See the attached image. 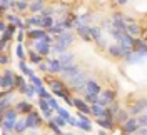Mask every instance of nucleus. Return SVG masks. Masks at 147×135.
Here are the masks:
<instances>
[{
  "label": "nucleus",
  "instance_id": "1",
  "mask_svg": "<svg viewBox=\"0 0 147 135\" xmlns=\"http://www.w3.org/2000/svg\"><path fill=\"white\" fill-rule=\"evenodd\" d=\"M75 42V34L72 30H65L64 34L55 37V44L52 45V55H60L69 52V48Z\"/></svg>",
  "mask_w": 147,
  "mask_h": 135
},
{
  "label": "nucleus",
  "instance_id": "2",
  "mask_svg": "<svg viewBox=\"0 0 147 135\" xmlns=\"http://www.w3.org/2000/svg\"><path fill=\"white\" fill-rule=\"evenodd\" d=\"M17 79H18L17 73L12 69L5 67L2 70V77H0V90H9V89L17 90Z\"/></svg>",
  "mask_w": 147,
  "mask_h": 135
},
{
  "label": "nucleus",
  "instance_id": "3",
  "mask_svg": "<svg viewBox=\"0 0 147 135\" xmlns=\"http://www.w3.org/2000/svg\"><path fill=\"white\" fill-rule=\"evenodd\" d=\"M25 120H27L28 130H38V128H42V127H44V124H47V120L44 118L42 112H40V110H37V108H34L30 114L25 115Z\"/></svg>",
  "mask_w": 147,
  "mask_h": 135
},
{
  "label": "nucleus",
  "instance_id": "4",
  "mask_svg": "<svg viewBox=\"0 0 147 135\" xmlns=\"http://www.w3.org/2000/svg\"><path fill=\"white\" fill-rule=\"evenodd\" d=\"M119 97V93H117V90L114 89H104L102 90V93L99 95V102L97 103H100L104 107H109L110 103H114L115 100Z\"/></svg>",
  "mask_w": 147,
  "mask_h": 135
},
{
  "label": "nucleus",
  "instance_id": "5",
  "mask_svg": "<svg viewBox=\"0 0 147 135\" xmlns=\"http://www.w3.org/2000/svg\"><path fill=\"white\" fill-rule=\"evenodd\" d=\"M95 124L100 127V128L107 130V132H112V130L117 127V124H115V118L112 117L110 114H107V110H105V115H102V117L95 118Z\"/></svg>",
  "mask_w": 147,
  "mask_h": 135
},
{
  "label": "nucleus",
  "instance_id": "6",
  "mask_svg": "<svg viewBox=\"0 0 147 135\" xmlns=\"http://www.w3.org/2000/svg\"><path fill=\"white\" fill-rule=\"evenodd\" d=\"M102 85L95 79H89L85 83V95L84 97H99L102 93Z\"/></svg>",
  "mask_w": 147,
  "mask_h": 135
},
{
  "label": "nucleus",
  "instance_id": "7",
  "mask_svg": "<svg viewBox=\"0 0 147 135\" xmlns=\"http://www.w3.org/2000/svg\"><path fill=\"white\" fill-rule=\"evenodd\" d=\"M129 112L132 117H139L140 114L147 112V99L142 97V99H137L136 102H132V105L129 107Z\"/></svg>",
  "mask_w": 147,
  "mask_h": 135
},
{
  "label": "nucleus",
  "instance_id": "8",
  "mask_svg": "<svg viewBox=\"0 0 147 135\" xmlns=\"http://www.w3.org/2000/svg\"><path fill=\"white\" fill-rule=\"evenodd\" d=\"M120 128H122V132H124V134L136 135L139 132V128H140V125H139V118L137 117H130L125 124H122V125H120Z\"/></svg>",
  "mask_w": 147,
  "mask_h": 135
},
{
  "label": "nucleus",
  "instance_id": "9",
  "mask_svg": "<svg viewBox=\"0 0 147 135\" xmlns=\"http://www.w3.org/2000/svg\"><path fill=\"white\" fill-rule=\"evenodd\" d=\"M74 108H75L77 112H82V114L92 115V105L89 103V102H85V99L80 97V95L74 97Z\"/></svg>",
  "mask_w": 147,
  "mask_h": 135
},
{
  "label": "nucleus",
  "instance_id": "10",
  "mask_svg": "<svg viewBox=\"0 0 147 135\" xmlns=\"http://www.w3.org/2000/svg\"><path fill=\"white\" fill-rule=\"evenodd\" d=\"M13 107L17 108V112L20 114V115H27V114H30L32 110H34V103L30 102L28 99H22V100H17V103L13 105Z\"/></svg>",
  "mask_w": 147,
  "mask_h": 135
},
{
  "label": "nucleus",
  "instance_id": "11",
  "mask_svg": "<svg viewBox=\"0 0 147 135\" xmlns=\"http://www.w3.org/2000/svg\"><path fill=\"white\" fill-rule=\"evenodd\" d=\"M34 50L47 58V57L52 55V45L45 44V42H42V40H34Z\"/></svg>",
  "mask_w": 147,
  "mask_h": 135
},
{
  "label": "nucleus",
  "instance_id": "12",
  "mask_svg": "<svg viewBox=\"0 0 147 135\" xmlns=\"http://www.w3.org/2000/svg\"><path fill=\"white\" fill-rule=\"evenodd\" d=\"M107 54L112 57V58H122L124 60V57H125V50H124V47L117 42H114V44L109 45V48H107Z\"/></svg>",
  "mask_w": 147,
  "mask_h": 135
},
{
  "label": "nucleus",
  "instance_id": "13",
  "mask_svg": "<svg viewBox=\"0 0 147 135\" xmlns=\"http://www.w3.org/2000/svg\"><path fill=\"white\" fill-rule=\"evenodd\" d=\"M47 63H49V73H52V75H60L62 70H64V67H62V63L59 60V57L57 58H50V57H47L45 58Z\"/></svg>",
  "mask_w": 147,
  "mask_h": 135
},
{
  "label": "nucleus",
  "instance_id": "14",
  "mask_svg": "<svg viewBox=\"0 0 147 135\" xmlns=\"http://www.w3.org/2000/svg\"><path fill=\"white\" fill-rule=\"evenodd\" d=\"M82 72V69L77 65V63H72V65H69V67H65L64 70H62V73H60V77H64L65 80H70V79H74L75 75H79V73Z\"/></svg>",
  "mask_w": 147,
  "mask_h": 135
},
{
  "label": "nucleus",
  "instance_id": "15",
  "mask_svg": "<svg viewBox=\"0 0 147 135\" xmlns=\"http://www.w3.org/2000/svg\"><path fill=\"white\" fill-rule=\"evenodd\" d=\"M75 34H77V37L82 40V42H85V44H90V42H94L92 40L90 34H89V28H87V25H79V27L75 28Z\"/></svg>",
  "mask_w": 147,
  "mask_h": 135
},
{
  "label": "nucleus",
  "instance_id": "16",
  "mask_svg": "<svg viewBox=\"0 0 147 135\" xmlns=\"http://www.w3.org/2000/svg\"><path fill=\"white\" fill-rule=\"evenodd\" d=\"M18 115H20V114L17 112V108L12 105L9 110H5V112L0 114V122H3V120H18V118H20Z\"/></svg>",
  "mask_w": 147,
  "mask_h": 135
},
{
  "label": "nucleus",
  "instance_id": "17",
  "mask_svg": "<svg viewBox=\"0 0 147 135\" xmlns=\"http://www.w3.org/2000/svg\"><path fill=\"white\" fill-rule=\"evenodd\" d=\"M142 30H144V28L140 27L137 22H130V24H127V28H125V32H127L129 35L136 37V38H139V37L142 35Z\"/></svg>",
  "mask_w": 147,
  "mask_h": 135
},
{
  "label": "nucleus",
  "instance_id": "18",
  "mask_svg": "<svg viewBox=\"0 0 147 135\" xmlns=\"http://www.w3.org/2000/svg\"><path fill=\"white\" fill-rule=\"evenodd\" d=\"M47 7L45 2H38V0H32L30 2V9H28V12L30 13H34V15H40L42 12H44V9Z\"/></svg>",
  "mask_w": 147,
  "mask_h": 135
},
{
  "label": "nucleus",
  "instance_id": "19",
  "mask_svg": "<svg viewBox=\"0 0 147 135\" xmlns=\"http://www.w3.org/2000/svg\"><path fill=\"white\" fill-rule=\"evenodd\" d=\"M59 60L62 63V67H69V65H72L75 63V54L74 52H65V54H60L59 55Z\"/></svg>",
  "mask_w": 147,
  "mask_h": 135
},
{
  "label": "nucleus",
  "instance_id": "20",
  "mask_svg": "<svg viewBox=\"0 0 147 135\" xmlns=\"http://www.w3.org/2000/svg\"><path fill=\"white\" fill-rule=\"evenodd\" d=\"M27 60L30 63H34V65H38V63H42L44 60H45V57H42V55L38 54V52H35L34 48H28V57H27Z\"/></svg>",
  "mask_w": 147,
  "mask_h": 135
},
{
  "label": "nucleus",
  "instance_id": "21",
  "mask_svg": "<svg viewBox=\"0 0 147 135\" xmlns=\"http://www.w3.org/2000/svg\"><path fill=\"white\" fill-rule=\"evenodd\" d=\"M130 117H132V115H130V112H129L127 108L122 107L119 112H117V115H115V124H117V125H122V124H125Z\"/></svg>",
  "mask_w": 147,
  "mask_h": 135
},
{
  "label": "nucleus",
  "instance_id": "22",
  "mask_svg": "<svg viewBox=\"0 0 147 135\" xmlns=\"http://www.w3.org/2000/svg\"><path fill=\"white\" fill-rule=\"evenodd\" d=\"M18 69H20L22 75H25L27 79H30V77H34V75H35V70L28 67L27 60H18Z\"/></svg>",
  "mask_w": 147,
  "mask_h": 135
},
{
  "label": "nucleus",
  "instance_id": "23",
  "mask_svg": "<svg viewBox=\"0 0 147 135\" xmlns=\"http://www.w3.org/2000/svg\"><path fill=\"white\" fill-rule=\"evenodd\" d=\"M15 55L18 60H27L28 57V48L24 44H17L15 45Z\"/></svg>",
  "mask_w": 147,
  "mask_h": 135
},
{
  "label": "nucleus",
  "instance_id": "24",
  "mask_svg": "<svg viewBox=\"0 0 147 135\" xmlns=\"http://www.w3.org/2000/svg\"><path fill=\"white\" fill-rule=\"evenodd\" d=\"M15 124H17V120H3V122H0V130L15 134Z\"/></svg>",
  "mask_w": 147,
  "mask_h": 135
},
{
  "label": "nucleus",
  "instance_id": "25",
  "mask_svg": "<svg viewBox=\"0 0 147 135\" xmlns=\"http://www.w3.org/2000/svg\"><path fill=\"white\" fill-rule=\"evenodd\" d=\"M28 132V125H27V120H25V115L22 118H18L17 124H15V134H27Z\"/></svg>",
  "mask_w": 147,
  "mask_h": 135
},
{
  "label": "nucleus",
  "instance_id": "26",
  "mask_svg": "<svg viewBox=\"0 0 147 135\" xmlns=\"http://www.w3.org/2000/svg\"><path fill=\"white\" fill-rule=\"evenodd\" d=\"M75 128H79V132H85V134H92L94 132V124H92V120L89 122H84V120H79V124Z\"/></svg>",
  "mask_w": 147,
  "mask_h": 135
},
{
  "label": "nucleus",
  "instance_id": "27",
  "mask_svg": "<svg viewBox=\"0 0 147 135\" xmlns=\"http://www.w3.org/2000/svg\"><path fill=\"white\" fill-rule=\"evenodd\" d=\"M105 110H107V107H104L100 103H94V105H92V117L99 118V117H102V115H105Z\"/></svg>",
  "mask_w": 147,
  "mask_h": 135
},
{
  "label": "nucleus",
  "instance_id": "28",
  "mask_svg": "<svg viewBox=\"0 0 147 135\" xmlns=\"http://www.w3.org/2000/svg\"><path fill=\"white\" fill-rule=\"evenodd\" d=\"M55 20L54 17H42L40 15V28H45V30H49L50 27H54L55 25Z\"/></svg>",
  "mask_w": 147,
  "mask_h": 135
},
{
  "label": "nucleus",
  "instance_id": "29",
  "mask_svg": "<svg viewBox=\"0 0 147 135\" xmlns=\"http://www.w3.org/2000/svg\"><path fill=\"white\" fill-rule=\"evenodd\" d=\"M52 97H54V93H52L50 90H47L45 85L37 89V99H45V100H49V99H52Z\"/></svg>",
  "mask_w": 147,
  "mask_h": 135
},
{
  "label": "nucleus",
  "instance_id": "30",
  "mask_svg": "<svg viewBox=\"0 0 147 135\" xmlns=\"http://www.w3.org/2000/svg\"><path fill=\"white\" fill-rule=\"evenodd\" d=\"M45 125L49 127V130H50L52 134H55V135H64V134H65L64 130H62V127H59V125L54 122V120H47Z\"/></svg>",
  "mask_w": 147,
  "mask_h": 135
},
{
  "label": "nucleus",
  "instance_id": "31",
  "mask_svg": "<svg viewBox=\"0 0 147 135\" xmlns=\"http://www.w3.org/2000/svg\"><path fill=\"white\" fill-rule=\"evenodd\" d=\"M94 44L97 45V48H99V50H107V48H109V40H107V37L105 35H102V37H99V38H97V40H95V42H94Z\"/></svg>",
  "mask_w": 147,
  "mask_h": 135
},
{
  "label": "nucleus",
  "instance_id": "32",
  "mask_svg": "<svg viewBox=\"0 0 147 135\" xmlns=\"http://www.w3.org/2000/svg\"><path fill=\"white\" fill-rule=\"evenodd\" d=\"M50 35H54V37H57V35H60V34H64L65 32V28L62 27V24H59V22H55V25L54 27H50L49 30H47Z\"/></svg>",
  "mask_w": 147,
  "mask_h": 135
},
{
  "label": "nucleus",
  "instance_id": "33",
  "mask_svg": "<svg viewBox=\"0 0 147 135\" xmlns=\"http://www.w3.org/2000/svg\"><path fill=\"white\" fill-rule=\"evenodd\" d=\"M24 95H25V99H28V100L35 99V97H37V87H35V85H32V83H28Z\"/></svg>",
  "mask_w": 147,
  "mask_h": 135
},
{
  "label": "nucleus",
  "instance_id": "34",
  "mask_svg": "<svg viewBox=\"0 0 147 135\" xmlns=\"http://www.w3.org/2000/svg\"><path fill=\"white\" fill-rule=\"evenodd\" d=\"M79 20L82 22L84 25H90L92 20H94V15L90 12H84V13H79Z\"/></svg>",
  "mask_w": 147,
  "mask_h": 135
},
{
  "label": "nucleus",
  "instance_id": "35",
  "mask_svg": "<svg viewBox=\"0 0 147 135\" xmlns=\"http://www.w3.org/2000/svg\"><path fill=\"white\" fill-rule=\"evenodd\" d=\"M28 80H30V83H32V85H35L37 89L45 85V80H44V77H42V75H37V73L34 75V77H30Z\"/></svg>",
  "mask_w": 147,
  "mask_h": 135
},
{
  "label": "nucleus",
  "instance_id": "36",
  "mask_svg": "<svg viewBox=\"0 0 147 135\" xmlns=\"http://www.w3.org/2000/svg\"><path fill=\"white\" fill-rule=\"evenodd\" d=\"M120 108H122V107H120V103L117 102V100H115L114 103H110L109 107H107V114H110L112 117L115 118V115H117V112H119Z\"/></svg>",
  "mask_w": 147,
  "mask_h": 135
},
{
  "label": "nucleus",
  "instance_id": "37",
  "mask_svg": "<svg viewBox=\"0 0 147 135\" xmlns=\"http://www.w3.org/2000/svg\"><path fill=\"white\" fill-rule=\"evenodd\" d=\"M52 120H54V122H55V124H57L59 127H62V128L69 125V122H67V120H65V118L62 117V115H59V114H55L54 117H52Z\"/></svg>",
  "mask_w": 147,
  "mask_h": 135
},
{
  "label": "nucleus",
  "instance_id": "38",
  "mask_svg": "<svg viewBox=\"0 0 147 135\" xmlns=\"http://www.w3.org/2000/svg\"><path fill=\"white\" fill-rule=\"evenodd\" d=\"M10 10V0H0V15L3 17Z\"/></svg>",
  "mask_w": 147,
  "mask_h": 135
},
{
  "label": "nucleus",
  "instance_id": "39",
  "mask_svg": "<svg viewBox=\"0 0 147 135\" xmlns=\"http://www.w3.org/2000/svg\"><path fill=\"white\" fill-rule=\"evenodd\" d=\"M9 63H12V55H7V52H3V54L0 55V65L7 67Z\"/></svg>",
  "mask_w": 147,
  "mask_h": 135
},
{
  "label": "nucleus",
  "instance_id": "40",
  "mask_svg": "<svg viewBox=\"0 0 147 135\" xmlns=\"http://www.w3.org/2000/svg\"><path fill=\"white\" fill-rule=\"evenodd\" d=\"M25 38H27V30H18L17 35H15V40H17V44H24V42H27Z\"/></svg>",
  "mask_w": 147,
  "mask_h": 135
},
{
  "label": "nucleus",
  "instance_id": "41",
  "mask_svg": "<svg viewBox=\"0 0 147 135\" xmlns=\"http://www.w3.org/2000/svg\"><path fill=\"white\" fill-rule=\"evenodd\" d=\"M37 70L42 73V75L49 73V63H47V60H44L42 63H38V65H37Z\"/></svg>",
  "mask_w": 147,
  "mask_h": 135
},
{
  "label": "nucleus",
  "instance_id": "42",
  "mask_svg": "<svg viewBox=\"0 0 147 135\" xmlns=\"http://www.w3.org/2000/svg\"><path fill=\"white\" fill-rule=\"evenodd\" d=\"M55 114H59V115H62V117H64L65 120H67V122H69V118L72 117V115H70V112H69L67 108H64V107H60L59 110H57V112H55Z\"/></svg>",
  "mask_w": 147,
  "mask_h": 135
},
{
  "label": "nucleus",
  "instance_id": "43",
  "mask_svg": "<svg viewBox=\"0 0 147 135\" xmlns=\"http://www.w3.org/2000/svg\"><path fill=\"white\" fill-rule=\"evenodd\" d=\"M49 105H50V108H52L54 112H57V110L60 108V105H59V102H57V99H55V95L52 97V99H49Z\"/></svg>",
  "mask_w": 147,
  "mask_h": 135
},
{
  "label": "nucleus",
  "instance_id": "44",
  "mask_svg": "<svg viewBox=\"0 0 147 135\" xmlns=\"http://www.w3.org/2000/svg\"><path fill=\"white\" fill-rule=\"evenodd\" d=\"M137 118H139V125H140V127H147V112L140 114Z\"/></svg>",
  "mask_w": 147,
  "mask_h": 135
},
{
  "label": "nucleus",
  "instance_id": "45",
  "mask_svg": "<svg viewBox=\"0 0 147 135\" xmlns=\"http://www.w3.org/2000/svg\"><path fill=\"white\" fill-rule=\"evenodd\" d=\"M60 3H62V5H65V7H69V9H74L79 2H77V0H62Z\"/></svg>",
  "mask_w": 147,
  "mask_h": 135
},
{
  "label": "nucleus",
  "instance_id": "46",
  "mask_svg": "<svg viewBox=\"0 0 147 135\" xmlns=\"http://www.w3.org/2000/svg\"><path fill=\"white\" fill-rule=\"evenodd\" d=\"M77 124H79V118H77V117H74V115H72V117L69 118V125H70V127H77Z\"/></svg>",
  "mask_w": 147,
  "mask_h": 135
},
{
  "label": "nucleus",
  "instance_id": "47",
  "mask_svg": "<svg viewBox=\"0 0 147 135\" xmlns=\"http://www.w3.org/2000/svg\"><path fill=\"white\" fill-rule=\"evenodd\" d=\"M114 2H115L117 7H125V5L129 3V0H114Z\"/></svg>",
  "mask_w": 147,
  "mask_h": 135
},
{
  "label": "nucleus",
  "instance_id": "48",
  "mask_svg": "<svg viewBox=\"0 0 147 135\" xmlns=\"http://www.w3.org/2000/svg\"><path fill=\"white\" fill-rule=\"evenodd\" d=\"M136 135H147V127H140V128H139V132Z\"/></svg>",
  "mask_w": 147,
  "mask_h": 135
},
{
  "label": "nucleus",
  "instance_id": "49",
  "mask_svg": "<svg viewBox=\"0 0 147 135\" xmlns=\"http://www.w3.org/2000/svg\"><path fill=\"white\" fill-rule=\"evenodd\" d=\"M25 135H40V134H38L37 130H28V132H27Z\"/></svg>",
  "mask_w": 147,
  "mask_h": 135
},
{
  "label": "nucleus",
  "instance_id": "50",
  "mask_svg": "<svg viewBox=\"0 0 147 135\" xmlns=\"http://www.w3.org/2000/svg\"><path fill=\"white\" fill-rule=\"evenodd\" d=\"M0 135H13V134H10V132H2Z\"/></svg>",
  "mask_w": 147,
  "mask_h": 135
},
{
  "label": "nucleus",
  "instance_id": "51",
  "mask_svg": "<svg viewBox=\"0 0 147 135\" xmlns=\"http://www.w3.org/2000/svg\"><path fill=\"white\" fill-rule=\"evenodd\" d=\"M64 135H75V134H74V132H65Z\"/></svg>",
  "mask_w": 147,
  "mask_h": 135
},
{
  "label": "nucleus",
  "instance_id": "52",
  "mask_svg": "<svg viewBox=\"0 0 147 135\" xmlns=\"http://www.w3.org/2000/svg\"><path fill=\"white\" fill-rule=\"evenodd\" d=\"M40 135H55V134H49V132H44V134H40Z\"/></svg>",
  "mask_w": 147,
  "mask_h": 135
},
{
  "label": "nucleus",
  "instance_id": "53",
  "mask_svg": "<svg viewBox=\"0 0 147 135\" xmlns=\"http://www.w3.org/2000/svg\"><path fill=\"white\" fill-rule=\"evenodd\" d=\"M13 135H24V134H13Z\"/></svg>",
  "mask_w": 147,
  "mask_h": 135
},
{
  "label": "nucleus",
  "instance_id": "54",
  "mask_svg": "<svg viewBox=\"0 0 147 135\" xmlns=\"http://www.w3.org/2000/svg\"><path fill=\"white\" fill-rule=\"evenodd\" d=\"M120 135H127V134H124V132H122V134H120Z\"/></svg>",
  "mask_w": 147,
  "mask_h": 135
},
{
  "label": "nucleus",
  "instance_id": "55",
  "mask_svg": "<svg viewBox=\"0 0 147 135\" xmlns=\"http://www.w3.org/2000/svg\"><path fill=\"white\" fill-rule=\"evenodd\" d=\"M25 2H32V0H25Z\"/></svg>",
  "mask_w": 147,
  "mask_h": 135
}]
</instances>
